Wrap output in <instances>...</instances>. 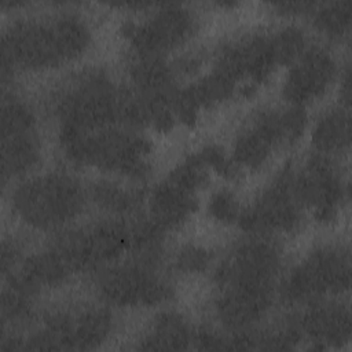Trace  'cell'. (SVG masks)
<instances>
[{"label":"cell","instance_id":"6da1fadb","mask_svg":"<svg viewBox=\"0 0 352 352\" xmlns=\"http://www.w3.org/2000/svg\"><path fill=\"white\" fill-rule=\"evenodd\" d=\"M316 146L322 151L330 153L336 148H341L348 144L349 126L348 118L342 111L329 113L319 124L315 131Z\"/></svg>","mask_w":352,"mask_h":352},{"label":"cell","instance_id":"7a4b0ae2","mask_svg":"<svg viewBox=\"0 0 352 352\" xmlns=\"http://www.w3.org/2000/svg\"><path fill=\"white\" fill-rule=\"evenodd\" d=\"M349 1L329 4L326 8L319 10L316 12L315 21L318 22V26L326 30L329 34H342V32L349 25Z\"/></svg>","mask_w":352,"mask_h":352}]
</instances>
